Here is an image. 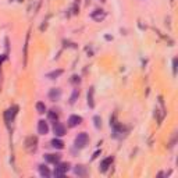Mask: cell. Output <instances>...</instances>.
<instances>
[{
    "label": "cell",
    "mask_w": 178,
    "mask_h": 178,
    "mask_svg": "<svg viewBox=\"0 0 178 178\" xmlns=\"http://www.w3.org/2000/svg\"><path fill=\"white\" fill-rule=\"evenodd\" d=\"M53 131H55L56 136H63V135L66 134V128H64V125H63V124H60V123H55Z\"/></svg>",
    "instance_id": "3"
},
{
    "label": "cell",
    "mask_w": 178,
    "mask_h": 178,
    "mask_svg": "<svg viewBox=\"0 0 178 178\" xmlns=\"http://www.w3.org/2000/svg\"><path fill=\"white\" fill-rule=\"evenodd\" d=\"M111 163H113V157H107V159H105L102 163H100V170H102V171H106L107 168H109V166H110Z\"/></svg>",
    "instance_id": "8"
},
{
    "label": "cell",
    "mask_w": 178,
    "mask_h": 178,
    "mask_svg": "<svg viewBox=\"0 0 178 178\" xmlns=\"http://www.w3.org/2000/svg\"><path fill=\"white\" fill-rule=\"evenodd\" d=\"M88 105H89V107H93V106H95V102H93V88H91L89 92H88Z\"/></svg>",
    "instance_id": "12"
},
{
    "label": "cell",
    "mask_w": 178,
    "mask_h": 178,
    "mask_svg": "<svg viewBox=\"0 0 178 178\" xmlns=\"http://www.w3.org/2000/svg\"><path fill=\"white\" fill-rule=\"evenodd\" d=\"M75 174H78V175H85L84 167H82V166H78V167L75 168Z\"/></svg>",
    "instance_id": "17"
},
{
    "label": "cell",
    "mask_w": 178,
    "mask_h": 178,
    "mask_svg": "<svg viewBox=\"0 0 178 178\" xmlns=\"http://www.w3.org/2000/svg\"><path fill=\"white\" fill-rule=\"evenodd\" d=\"M105 15L106 14H105V11H103V10H95L93 13L91 14V17L93 20H96V21H100V20L105 18Z\"/></svg>",
    "instance_id": "7"
},
{
    "label": "cell",
    "mask_w": 178,
    "mask_h": 178,
    "mask_svg": "<svg viewBox=\"0 0 178 178\" xmlns=\"http://www.w3.org/2000/svg\"><path fill=\"white\" fill-rule=\"evenodd\" d=\"M77 96H78V89H75V91H74L73 96H71V103H74V102H75V99H77Z\"/></svg>",
    "instance_id": "19"
},
{
    "label": "cell",
    "mask_w": 178,
    "mask_h": 178,
    "mask_svg": "<svg viewBox=\"0 0 178 178\" xmlns=\"http://www.w3.org/2000/svg\"><path fill=\"white\" fill-rule=\"evenodd\" d=\"M60 96H61V91L60 89H52L50 93H49V98L52 100H57V99H60Z\"/></svg>",
    "instance_id": "9"
},
{
    "label": "cell",
    "mask_w": 178,
    "mask_h": 178,
    "mask_svg": "<svg viewBox=\"0 0 178 178\" xmlns=\"http://www.w3.org/2000/svg\"><path fill=\"white\" fill-rule=\"evenodd\" d=\"M49 118H50V120H57V113L49 111Z\"/></svg>",
    "instance_id": "18"
},
{
    "label": "cell",
    "mask_w": 178,
    "mask_h": 178,
    "mask_svg": "<svg viewBox=\"0 0 178 178\" xmlns=\"http://www.w3.org/2000/svg\"><path fill=\"white\" fill-rule=\"evenodd\" d=\"M45 160H46L47 163L57 164L60 161V155H45Z\"/></svg>",
    "instance_id": "6"
},
{
    "label": "cell",
    "mask_w": 178,
    "mask_h": 178,
    "mask_svg": "<svg viewBox=\"0 0 178 178\" xmlns=\"http://www.w3.org/2000/svg\"><path fill=\"white\" fill-rule=\"evenodd\" d=\"M50 143H52V146H53V148H56V149H63V148H64V142L60 141V139H57V138L52 139Z\"/></svg>",
    "instance_id": "10"
},
{
    "label": "cell",
    "mask_w": 178,
    "mask_h": 178,
    "mask_svg": "<svg viewBox=\"0 0 178 178\" xmlns=\"http://www.w3.org/2000/svg\"><path fill=\"white\" fill-rule=\"evenodd\" d=\"M93 121H95V127H96V128H100V125H102V120H100V117H99V116H95V117H93Z\"/></svg>",
    "instance_id": "16"
},
{
    "label": "cell",
    "mask_w": 178,
    "mask_h": 178,
    "mask_svg": "<svg viewBox=\"0 0 178 178\" xmlns=\"http://www.w3.org/2000/svg\"><path fill=\"white\" fill-rule=\"evenodd\" d=\"M88 143V135L85 134V132H82V134H78V136L75 138V148H78V149H82L85 145Z\"/></svg>",
    "instance_id": "2"
},
{
    "label": "cell",
    "mask_w": 178,
    "mask_h": 178,
    "mask_svg": "<svg viewBox=\"0 0 178 178\" xmlns=\"http://www.w3.org/2000/svg\"><path fill=\"white\" fill-rule=\"evenodd\" d=\"M15 110H17V107L8 109L7 111H6V121H7V123H10V120H13V117L15 116Z\"/></svg>",
    "instance_id": "11"
},
{
    "label": "cell",
    "mask_w": 178,
    "mask_h": 178,
    "mask_svg": "<svg viewBox=\"0 0 178 178\" xmlns=\"http://www.w3.org/2000/svg\"><path fill=\"white\" fill-rule=\"evenodd\" d=\"M36 110H38V113H39V114H43V113L46 111V106H45V103L38 102L36 103Z\"/></svg>",
    "instance_id": "15"
},
{
    "label": "cell",
    "mask_w": 178,
    "mask_h": 178,
    "mask_svg": "<svg viewBox=\"0 0 178 178\" xmlns=\"http://www.w3.org/2000/svg\"><path fill=\"white\" fill-rule=\"evenodd\" d=\"M38 132H39L40 135H46L47 132H49V125H47V123H45L43 120H40L39 123H38Z\"/></svg>",
    "instance_id": "4"
},
{
    "label": "cell",
    "mask_w": 178,
    "mask_h": 178,
    "mask_svg": "<svg viewBox=\"0 0 178 178\" xmlns=\"http://www.w3.org/2000/svg\"><path fill=\"white\" fill-rule=\"evenodd\" d=\"M173 70H174V74L177 73V58L173 60Z\"/></svg>",
    "instance_id": "20"
},
{
    "label": "cell",
    "mask_w": 178,
    "mask_h": 178,
    "mask_svg": "<svg viewBox=\"0 0 178 178\" xmlns=\"http://www.w3.org/2000/svg\"><path fill=\"white\" fill-rule=\"evenodd\" d=\"M39 173L43 177H50V171H49L47 167H45V166H39Z\"/></svg>",
    "instance_id": "13"
},
{
    "label": "cell",
    "mask_w": 178,
    "mask_h": 178,
    "mask_svg": "<svg viewBox=\"0 0 178 178\" xmlns=\"http://www.w3.org/2000/svg\"><path fill=\"white\" fill-rule=\"evenodd\" d=\"M82 123V118L80 116H71L68 118V125L70 127H77V125H80Z\"/></svg>",
    "instance_id": "5"
},
{
    "label": "cell",
    "mask_w": 178,
    "mask_h": 178,
    "mask_svg": "<svg viewBox=\"0 0 178 178\" xmlns=\"http://www.w3.org/2000/svg\"><path fill=\"white\" fill-rule=\"evenodd\" d=\"M68 170H70L68 163H60V164L57 163V167H56V170H55V175L56 177H63Z\"/></svg>",
    "instance_id": "1"
},
{
    "label": "cell",
    "mask_w": 178,
    "mask_h": 178,
    "mask_svg": "<svg viewBox=\"0 0 178 178\" xmlns=\"http://www.w3.org/2000/svg\"><path fill=\"white\" fill-rule=\"evenodd\" d=\"M63 74V70H57V71H53V73H49L47 74V78H50V80H55L57 77H60Z\"/></svg>",
    "instance_id": "14"
}]
</instances>
